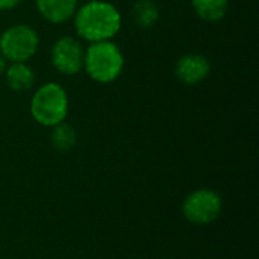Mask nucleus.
I'll return each mask as SVG.
<instances>
[{"label":"nucleus","mask_w":259,"mask_h":259,"mask_svg":"<svg viewBox=\"0 0 259 259\" xmlns=\"http://www.w3.org/2000/svg\"><path fill=\"white\" fill-rule=\"evenodd\" d=\"M74 27L77 35L90 42L109 41L121 27V15L112 3L91 0L76 9Z\"/></svg>","instance_id":"1"},{"label":"nucleus","mask_w":259,"mask_h":259,"mask_svg":"<svg viewBox=\"0 0 259 259\" xmlns=\"http://www.w3.org/2000/svg\"><path fill=\"white\" fill-rule=\"evenodd\" d=\"M123 67V53L120 47L111 39L91 42V46L85 50L83 68L87 74L99 83L114 82L121 74Z\"/></svg>","instance_id":"2"},{"label":"nucleus","mask_w":259,"mask_h":259,"mask_svg":"<svg viewBox=\"0 0 259 259\" xmlns=\"http://www.w3.org/2000/svg\"><path fill=\"white\" fill-rule=\"evenodd\" d=\"M30 114L38 124L46 127L65 121L68 114L67 91L55 82L41 85L30 100Z\"/></svg>","instance_id":"3"},{"label":"nucleus","mask_w":259,"mask_h":259,"mask_svg":"<svg viewBox=\"0 0 259 259\" xmlns=\"http://www.w3.org/2000/svg\"><path fill=\"white\" fill-rule=\"evenodd\" d=\"M181 212L191 225L208 226L220 219L223 212V199L215 190L197 188L185 196Z\"/></svg>","instance_id":"4"},{"label":"nucleus","mask_w":259,"mask_h":259,"mask_svg":"<svg viewBox=\"0 0 259 259\" xmlns=\"http://www.w3.org/2000/svg\"><path fill=\"white\" fill-rule=\"evenodd\" d=\"M39 44L35 29L27 24H14L0 35V53L9 62L29 61Z\"/></svg>","instance_id":"5"},{"label":"nucleus","mask_w":259,"mask_h":259,"mask_svg":"<svg viewBox=\"0 0 259 259\" xmlns=\"http://www.w3.org/2000/svg\"><path fill=\"white\" fill-rule=\"evenodd\" d=\"M85 49L74 36L59 38L52 49L53 67L65 76L77 74L83 68Z\"/></svg>","instance_id":"6"},{"label":"nucleus","mask_w":259,"mask_h":259,"mask_svg":"<svg viewBox=\"0 0 259 259\" xmlns=\"http://www.w3.org/2000/svg\"><path fill=\"white\" fill-rule=\"evenodd\" d=\"M211 73V64L206 56L199 53H188L179 58L175 67L176 77L185 85H197Z\"/></svg>","instance_id":"7"},{"label":"nucleus","mask_w":259,"mask_h":259,"mask_svg":"<svg viewBox=\"0 0 259 259\" xmlns=\"http://www.w3.org/2000/svg\"><path fill=\"white\" fill-rule=\"evenodd\" d=\"M36 9L44 20L59 24L74 17L77 0H36Z\"/></svg>","instance_id":"8"},{"label":"nucleus","mask_w":259,"mask_h":259,"mask_svg":"<svg viewBox=\"0 0 259 259\" xmlns=\"http://www.w3.org/2000/svg\"><path fill=\"white\" fill-rule=\"evenodd\" d=\"M6 83L17 93L29 91L35 83V73L26 62H11L5 70Z\"/></svg>","instance_id":"9"},{"label":"nucleus","mask_w":259,"mask_h":259,"mask_svg":"<svg viewBox=\"0 0 259 259\" xmlns=\"http://www.w3.org/2000/svg\"><path fill=\"white\" fill-rule=\"evenodd\" d=\"M132 18L138 27L149 29L159 20V9L152 0H137L132 8Z\"/></svg>","instance_id":"10"},{"label":"nucleus","mask_w":259,"mask_h":259,"mask_svg":"<svg viewBox=\"0 0 259 259\" xmlns=\"http://www.w3.org/2000/svg\"><path fill=\"white\" fill-rule=\"evenodd\" d=\"M193 9L205 21H219L228 12V0H191Z\"/></svg>","instance_id":"11"},{"label":"nucleus","mask_w":259,"mask_h":259,"mask_svg":"<svg viewBox=\"0 0 259 259\" xmlns=\"http://www.w3.org/2000/svg\"><path fill=\"white\" fill-rule=\"evenodd\" d=\"M50 141L52 146L59 150V152H68L71 150L76 143H77V134L73 129V126H70L68 123L62 121L56 126L52 127V134H50Z\"/></svg>","instance_id":"12"},{"label":"nucleus","mask_w":259,"mask_h":259,"mask_svg":"<svg viewBox=\"0 0 259 259\" xmlns=\"http://www.w3.org/2000/svg\"><path fill=\"white\" fill-rule=\"evenodd\" d=\"M20 3H21V0H0V9H3V11L12 9Z\"/></svg>","instance_id":"13"},{"label":"nucleus","mask_w":259,"mask_h":259,"mask_svg":"<svg viewBox=\"0 0 259 259\" xmlns=\"http://www.w3.org/2000/svg\"><path fill=\"white\" fill-rule=\"evenodd\" d=\"M5 70H6V59L2 56V53H0V76L5 73Z\"/></svg>","instance_id":"14"}]
</instances>
